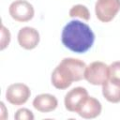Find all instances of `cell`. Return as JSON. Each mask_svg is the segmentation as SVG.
<instances>
[{
    "mask_svg": "<svg viewBox=\"0 0 120 120\" xmlns=\"http://www.w3.org/2000/svg\"><path fill=\"white\" fill-rule=\"evenodd\" d=\"M61 40L63 45L71 52L83 53L92 48L95 42V34L88 24L72 20L64 26Z\"/></svg>",
    "mask_w": 120,
    "mask_h": 120,
    "instance_id": "1",
    "label": "cell"
},
{
    "mask_svg": "<svg viewBox=\"0 0 120 120\" xmlns=\"http://www.w3.org/2000/svg\"><path fill=\"white\" fill-rule=\"evenodd\" d=\"M86 64L78 58L66 57L55 67L52 72V84L60 90L68 88L73 82H79L84 79V70Z\"/></svg>",
    "mask_w": 120,
    "mask_h": 120,
    "instance_id": "2",
    "label": "cell"
},
{
    "mask_svg": "<svg viewBox=\"0 0 120 120\" xmlns=\"http://www.w3.org/2000/svg\"><path fill=\"white\" fill-rule=\"evenodd\" d=\"M84 79L93 85H102L109 80V66L101 61H95L86 66Z\"/></svg>",
    "mask_w": 120,
    "mask_h": 120,
    "instance_id": "3",
    "label": "cell"
},
{
    "mask_svg": "<svg viewBox=\"0 0 120 120\" xmlns=\"http://www.w3.org/2000/svg\"><path fill=\"white\" fill-rule=\"evenodd\" d=\"M120 11V0H98L95 4V13L102 22H109Z\"/></svg>",
    "mask_w": 120,
    "mask_h": 120,
    "instance_id": "4",
    "label": "cell"
},
{
    "mask_svg": "<svg viewBox=\"0 0 120 120\" xmlns=\"http://www.w3.org/2000/svg\"><path fill=\"white\" fill-rule=\"evenodd\" d=\"M10 17L19 22H25L33 19L35 9L32 4L26 0H15L8 8Z\"/></svg>",
    "mask_w": 120,
    "mask_h": 120,
    "instance_id": "5",
    "label": "cell"
},
{
    "mask_svg": "<svg viewBox=\"0 0 120 120\" xmlns=\"http://www.w3.org/2000/svg\"><path fill=\"white\" fill-rule=\"evenodd\" d=\"M31 96L30 88L22 82L10 84L6 91V99L12 105L21 106L29 99Z\"/></svg>",
    "mask_w": 120,
    "mask_h": 120,
    "instance_id": "6",
    "label": "cell"
},
{
    "mask_svg": "<svg viewBox=\"0 0 120 120\" xmlns=\"http://www.w3.org/2000/svg\"><path fill=\"white\" fill-rule=\"evenodd\" d=\"M19 45L24 50H33L35 49L40 40L38 31L31 26H24L21 28L17 36Z\"/></svg>",
    "mask_w": 120,
    "mask_h": 120,
    "instance_id": "7",
    "label": "cell"
},
{
    "mask_svg": "<svg viewBox=\"0 0 120 120\" xmlns=\"http://www.w3.org/2000/svg\"><path fill=\"white\" fill-rule=\"evenodd\" d=\"M88 92L84 87L77 86L69 90L64 98L65 108L73 112H77L79 107L83 102V100L88 97Z\"/></svg>",
    "mask_w": 120,
    "mask_h": 120,
    "instance_id": "8",
    "label": "cell"
},
{
    "mask_svg": "<svg viewBox=\"0 0 120 120\" xmlns=\"http://www.w3.org/2000/svg\"><path fill=\"white\" fill-rule=\"evenodd\" d=\"M102 111L101 103L94 97L88 96L79 107L77 113L84 119H93L98 117Z\"/></svg>",
    "mask_w": 120,
    "mask_h": 120,
    "instance_id": "9",
    "label": "cell"
},
{
    "mask_svg": "<svg viewBox=\"0 0 120 120\" xmlns=\"http://www.w3.org/2000/svg\"><path fill=\"white\" fill-rule=\"evenodd\" d=\"M58 106V100L55 96L51 94H39L33 100V107L40 112H50Z\"/></svg>",
    "mask_w": 120,
    "mask_h": 120,
    "instance_id": "10",
    "label": "cell"
},
{
    "mask_svg": "<svg viewBox=\"0 0 120 120\" xmlns=\"http://www.w3.org/2000/svg\"><path fill=\"white\" fill-rule=\"evenodd\" d=\"M102 95L111 103L120 102V82L109 79L102 84Z\"/></svg>",
    "mask_w": 120,
    "mask_h": 120,
    "instance_id": "11",
    "label": "cell"
},
{
    "mask_svg": "<svg viewBox=\"0 0 120 120\" xmlns=\"http://www.w3.org/2000/svg\"><path fill=\"white\" fill-rule=\"evenodd\" d=\"M69 16L72 18H81L84 21H89L90 20V11L87 8L86 6L82 5V4H77L71 7L68 12Z\"/></svg>",
    "mask_w": 120,
    "mask_h": 120,
    "instance_id": "12",
    "label": "cell"
},
{
    "mask_svg": "<svg viewBox=\"0 0 120 120\" xmlns=\"http://www.w3.org/2000/svg\"><path fill=\"white\" fill-rule=\"evenodd\" d=\"M109 79L120 82V61L112 62L109 66Z\"/></svg>",
    "mask_w": 120,
    "mask_h": 120,
    "instance_id": "13",
    "label": "cell"
},
{
    "mask_svg": "<svg viewBox=\"0 0 120 120\" xmlns=\"http://www.w3.org/2000/svg\"><path fill=\"white\" fill-rule=\"evenodd\" d=\"M10 39H11V35H10L9 30L4 24H2L1 25V39H0V50L1 51L5 50L8 46Z\"/></svg>",
    "mask_w": 120,
    "mask_h": 120,
    "instance_id": "14",
    "label": "cell"
},
{
    "mask_svg": "<svg viewBox=\"0 0 120 120\" xmlns=\"http://www.w3.org/2000/svg\"><path fill=\"white\" fill-rule=\"evenodd\" d=\"M14 118L16 120H33L34 119V114L29 109L21 108L15 112Z\"/></svg>",
    "mask_w": 120,
    "mask_h": 120,
    "instance_id": "15",
    "label": "cell"
},
{
    "mask_svg": "<svg viewBox=\"0 0 120 120\" xmlns=\"http://www.w3.org/2000/svg\"><path fill=\"white\" fill-rule=\"evenodd\" d=\"M0 104H1V109H2V114H1V119H2V120H4V119H6V118L8 117V110L6 109V107H5V104H4V102H1Z\"/></svg>",
    "mask_w": 120,
    "mask_h": 120,
    "instance_id": "16",
    "label": "cell"
}]
</instances>
